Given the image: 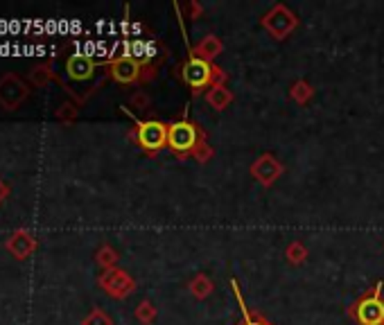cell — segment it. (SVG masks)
Wrapping results in <instances>:
<instances>
[{"label":"cell","mask_w":384,"mask_h":325,"mask_svg":"<svg viewBox=\"0 0 384 325\" xmlns=\"http://www.w3.org/2000/svg\"><path fill=\"white\" fill-rule=\"evenodd\" d=\"M208 102L213 104L215 109H224L226 104L230 102V93L224 89V86H219V84H217L215 89L208 93Z\"/></svg>","instance_id":"obj_11"},{"label":"cell","mask_w":384,"mask_h":325,"mask_svg":"<svg viewBox=\"0 0 384 325\" xmlns=\"http://www.w3.org/2000/svg\"><path fill=\"white\" fill-rule=\"evenodd\" d=\"M192 294L197 296V298H206V296L210 294V282H208V278H197L195 282H192Z\"/></svg>","instance_id":"obj_12"},{"label":"cell","mask_w":384,"mask_h":325,"mask_svg":"<svg viewBox=\"0 0 384 325\" xmlns=\"http://www.w3.org/2000/svg\"><path fill=\"white\" fill-rule=\"evenodd\" d=\"M138 73H140L138 61L129 59V56H122V59L113 61V66H111L113 80L120 82V84H131V82H136V80H138Z\"/></svg>","instance_id":"obj_6"},{"label":"cell","mask_w":384,"mask_h":325,"mask_svg":"<svg viewBox=\"0 0 384 325\" xmlns=\"http://www.w3.org/2000/svg\"><path fill=\"white\" fill-rule=\"evenodd\" d=\"M281 172H283L281 162H278L276 158H272V156H263L253 165V176L265 186H269L272 181H276L278 176H281Z\"/></svg>","instance_id":"obj_7"},{"label":"cell","mask_w":384,"mask_h":325,"mask_svg":"<svg viewBox=\"0 0 384 325\" xmlns=\"http://www.w3.org/2000/svg\"><path fill=\"white\" fill-rule=\"evenodd\" d=\"M136 140L142 149L147 151H158L168 145V127L158 120H147L136 122Z\"/></svg>","instance_id":"obj_4"},{"label":"cell","mask_w":384,"mask_h":325,"mask_svg":"<svg viewBox=\"0 0 384 325\" xmlns=\"http://www.w3.org/2000/svg\"><path fill=\"white\" fill-rule=\"evenodd\" d=\"M215 68L210 66L206 59H201V56L195 54V50H190L188 59L184 63V82L190 86L192 91H201L206 89V86L213 82L215 77Z\"/></svg>","instance_id":"obj_3"},{"label":"cell","mask_w":384,"mask_h":325,"mask_svg":"<svg viewBox=\"0 0 384 325\" xmlns=\"http://www.w3.org/2000/svg\"><path fill=\"white\" fill-rule=\"evenodd\" d=\"M230 285H233V294H235V298H237L239 310H242V323H239V325H269V323H267V321H263L260 317H253V314L249 312V308H246V303H244V298H242V292H239L237 282L233 280Z\"/></svg>","instance_id":"obj_10"},{"label":"cell","mask_w":384,"mask_h":325,"mask_svg":"<svg viewBox=\"0 0 384 325\" xmlns=\"http://www.w3.org/2000/svg\"><path fill=\"white\" fill-rule=\"evenodd\" d=\"M93 70H95V63L89 59V56H71L68 59V75L77 82H84V80H91L93 77Z\"/></svg>","instance_id":"obj_8"},{"label":"cell","mask_w":384,"mask_h":325,"mask_svg":"<svg viewBox=\"0 0 384 325\" xmlns=\"http://www.w3.org/2000/svg\"><path fill=\"white\" fill-rule=\"evenodd\" d=\"M219 50H222V43H219V39H217L215 34H208L206 39L197 45L195 54H201V59L208 61V59H213V56H217Z\"/></svg>","instance_id":"obj_9"},{"label":"cell","mask_w":384,"mask_h":325,"mask_svg":"<svg viewBox=\"0 0 384 325\" xmlns=\"http://www.w3.org/2000/svg\"><path fill=\"white\" fill-rule=\"evenodd\" d=\"M265 25L278 36V39H285V36L294 30L296 21H294V16H292L290 12H287L285 7H276L272 14H267Z\"/></svg>","instance_id":"obj_5"},{"label":"cell","mask_w":384,"mask_h":325,"mask_svg":"<svg viewBox=\"0 0 384 325\" xmlns=\"http://www.w3.org/2000/svg\"><path fill=\"white\" fill-rule=\"evenodd\" d=\"M287 255H290V260L292 262H301L305 253H303V246L301 244H292L290 248H287Z\"/></svg>","instance_id":"obj_13"},{"label":"cell","mask_w":384,"mask_h":325,"mask_svg":"<svg viewBox=\"0 0 384 325\" xmlns=\"http://www.w3.org/2000/svg\"><path fill=\"white\" fill-rule=\"evenodd\" d=\"M199 145V131L190 120H177L168 124V147L179 156H188Z\"/></svg>","instance_id":"obj_1"},{"label":"cell","mask_w":384,"mask_h":325,"mask_svg":"<svg viewBox=\"0 0 384 325\" xmlns=\"http://www.w3.org/2000/svg\"><path fill=\"white\" fill-rule=\"evenodd\" d=\"M384 282L376 285V292L364 298L353 308V317L360 325H384Z\"/></svg>","instance_id":"obj_2"}]
</instances>
